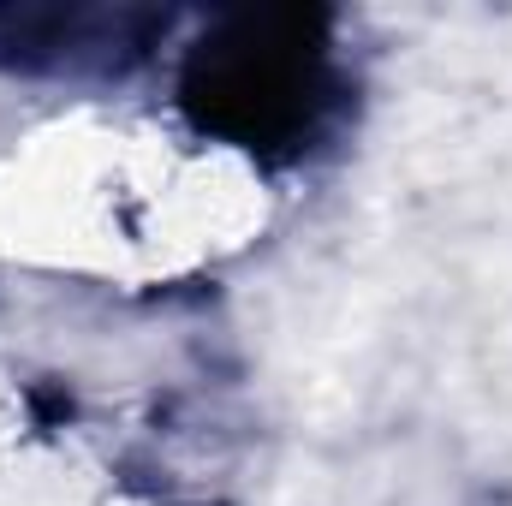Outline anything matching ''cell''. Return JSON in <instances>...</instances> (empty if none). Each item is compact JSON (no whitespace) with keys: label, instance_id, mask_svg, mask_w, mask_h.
I'll list each match as a JSON object with an SVG mask.
<instances>
[{"label":"cell","instance_id":"1","mask_svg":"<svg viewBox=\"0 0 512 506\" xmlns=\"http://www.w3.org/2000/svg\"><path fill=\"white\" fill-rule=\"evenodd\" d=\"M185 102L203 126L256 155H292L334 102L328 42L316 12H251L209 36L185 72Z\"/></svg>","mask_w":512,"mask_h":506}]
</instances>
